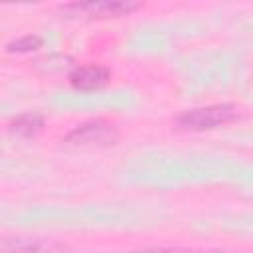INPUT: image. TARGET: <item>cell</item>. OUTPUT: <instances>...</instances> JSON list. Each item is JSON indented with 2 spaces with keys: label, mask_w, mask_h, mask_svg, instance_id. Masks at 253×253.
Segmentation results:
<instances>
[{
  "label": "cell",
  "mask_w": 253,
  "mask_h": 253,
  "mask_svg": "<svg viewBox=\"0 0 253 253\" xmlns=\"http://www.w3.org/2000/svg\"><path fill=\"white\" fill-rule=\"evenodd\" d=\"M67 245L49 237L30 235H2L0 253H67Z\"/></svg>",
  "instance_id": "cell-3"
},
{
  "label": "cell",
  "mask_w": 253,
  "mask_h": 253,
  "mask_svg": "<svg viewBox=\"0 0 253 253\" xmlns=\"http://www.w3.org/2000/svg\"><path fill=\"white\" fill-rule=\"evenodd\" d=\"M111 77V71L103 65H79L69 73V83L75 89L91 91L105 85Z\"/></svg>",
  "instance_id": "cell-5"
},
{
  "label": "cell",
  "mask_w": 253,
  "mask_h": 253,
  "mask_svg": "<svg viewBox=\"0 0 253 253\" xmlns=\"http://www.w3.org/2000/svg\"><path fill=\"white\" fill-rule=\"evenodd\" d=\"M130 253H227L219 249H186V247H148V249H138Z\"/></svg>",
  "instance_id": "cell-8"
},
{
  "label": "cell",
  "mask_w": 253,
  "mask_h": 253,
  "mask_svg": "<svg viewBox=\"0 0 253 253\" xmlns=\"http://www.w3.org/2000/svg\"><path fill=\"white\" fill-rule=\"evenodd\" d=\"M239 117L237 109L233 105H210V107H198L184 111L178 117V126L186 130H208L221 125H227Z\"/></svg>",
  "instance_id": "cell-1"
},
{
  "label": "cell",
  "mask_w": 253,
  "mask_h": 253,
  "mask_svg": "<svg viewBox=\"0 0 253 253\" xmlns=\"http://www.w3.org/2000/svg\"><path fill=\"white\" fill-rule=\"evenodd\" d=\"M117 140V130L113 125L105 121H89L75 126L67 136L65 142L77 146H99V144H113Z\"/></svg>",
  "instance_id": "cell-4"
},
{
  "label": "cell",
  "mask_w": 253,
  "mask_h": 253,
  "mask_svg": "<svg viewBox=\"0 0 253 253\" xmlns=\"http://www.w3.org/2000/svg\"><path fill=\"white\" fill-rule=\"evenodd\" d=\"M140 8V2L128 0H99V2H75L61 6V12L69 16H85V18H119Z\"/></svg>",
  "instance_id": "cell-2"
},
{
  "label": "cell",
  "mask_w": 253,
  "mask_h": 253,
  "mask_svg": "<svg viewBox=\"0 0 253 253\" xmlns=\"http://www.w3.org/2000/svg\"><path fill=\"white\" fill-rule=\"evenodd\" d=\"M38 47H42V38L34 36V34H28V36H22V38L10 42L6 45V51H10V53H28V51H34Z\"/></svg>",
  "instance_id": "cell-7"
},
{
  "label": "cell",
  "mask_w": 253,
  "mask_h": 253,
  "mask_svg": "<svg viewBox=\"0 0 253 253\" xmlns=\"http://www.w3.org/2000/svg\"><path fill=\"white\" fill-rule=\"evenodd\" d=\"M12 130L20 136H36L42 128H43V117L42 115H36V113H26V115H20L12 121Z\"/></svg>",
  "instance_id": "cell-6"
}]
</instances>
